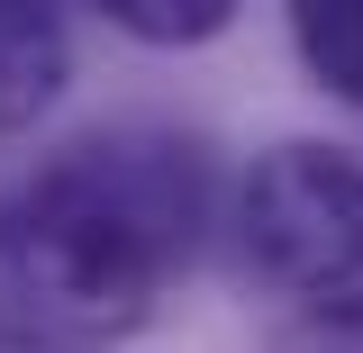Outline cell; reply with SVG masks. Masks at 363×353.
I'll list each match as a JSON object with an SVG mask.
<instances>
[{
  "label": "cell",
  "instance_id": "1",
  "mask_svg": "<svg viewBox=\"0 0 363 353\" xmlns=\"http://www.w3.org/2000/svg\"><path fill=\"white\" fill-rule=\"evenodd\" d=\"M200 245V154L82 136L0 199V272L64 326H136Z\"/></svg>",
  "mask_w": 363,
  "mask_h": 353
},
{
  "label": "cell",
  "instance_id": "4",
  "mask_svg": "<svg viewBox=\"0 0 363 353\" xmlns=\"http://www.w3.org/2000/svg\"><path fill=\"white\" fill-rule=\"evenodd\" d=\"M291 37L318 82L363 109V0H291Z\"/></svg>",
  "mask_w": 363,
  "mask_h": 353
},
{
  "label": "cell",
  "instance_id": "2",
  "mask_svg": "<svg viewBox=\"0 0 363 353\" xmlns=\"http://www.w3.org/2000/svg\"><path fill=\"white\" fill-rule=\"evenodd\" d=\"M245 254L281 290L345 299L363 272V163L345 145H272L245 173Z\"/></svg>",
  "mask_w": 363,
  "mask_h": 353
},
{
  "label": "cell",
  "instance_id": "6",
  "mask_svg": "<svg viewBox=\"0 0 363 353\" xmlns=\"http://www.w3.org/2000/svg\"><path fill=\"white\" fill-rule=\"evenodd\" d=\"M272 353H363V290H345V299L309 308L300 326H281V335H272Z\"/></svg>",
  "mask_w": 363,
  "mask_h": 353
},
{
  "label": "cell",
  "instance_id": "3",
  "mask_svg": "<svg viewBox=\"0 0 363 353\" xmlns=\"http://www.w3.org/2000/svg\"><path fill=\"white\" fill-rule=\"evenodd\" d=\"M64 73H73V45L55 0H0V127H28L37 109H55Z\"/></svg>",
  "mask_w": 363,
  "mask_h": 353
},
{
  "label": "cell",
  "instance_id": "7",
  "mask_svg": "<svg viewBox=\"0 0 363 353\" xmlns=\"http://www.w3.org/2000/svg\"><path fill=\"white\" fill-rule=\"evenodd\" d=\"M0 353H55V345H28V335H0Z\"/></svg>",
  "mask_w": 363,
  "mask_h": 353
},
{
  "label": "cell",
  "instance_id": "5",
  "mask_svg": "<svg viewBox=\"0 0 363 353\" xmlns=\"http://www.w3.org/2000/svg\"><path fill=\"white\" fill-rule=\"evenodd\" d=\"M128 37H145V45H200V37H218L227 28V9L236 0H100Z\"/></svg>",
  "mask_w": 363,
  "mask_h": 353
}]
</instances>
